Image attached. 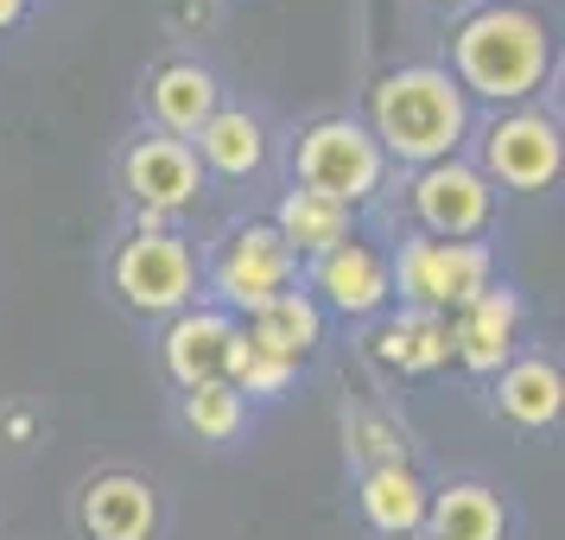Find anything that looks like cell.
Listing matches in <instances>:
<instances>
[{
	"instance_id": "8",
	"label": "cell",
	"mask_w": 565,
	"mask_h": 540,
	"mask_svg": "<svg viewBox=\"0 0 565 540\" xmlns=\"http://www.w3.org/2000/svg\"><path fill=\"white\" fill-rule=\"evenodd\" d=\"M121 184L140 204V216L159 223V216H179V210H191L204 198V166L191 153V140H172V134L147 128L128 147V159H121Z\"/></svg>"
},
{
	"instance_id": "18",
	"label": "cell",
	"mask_w": 565,
	"mask_h": 540,
	"mask_svg": "<svg viewBox=\"0 0 565 540\" xmlns=\"http://www.w3.org/2000/svg\"><path fill=\"white\" fill-rule=\"evenodd\" d=\"M426 502H433V489L413 477L407 464H375L369 477H362V521L375 528V534L401 540V534H419L426 528Z\"/></svg>"
},
{
	"instance_id": "17",
	"label": "cell",
	"mask_w": 565,
	"mask_h": 540,
	"mask_svg": "<svg viewBox=\"0 0 565 540\" xmlns=\"http://www.w3.org/2000/svg\"><path fill=\"white\" fill-rule=\"evenodd\" d=\"M191 140H198L191 147L198 166L216 172V179H255L260 166H267V128H260L248 108H216Z\"/></svg>"
},
{
	"instance_id": "19",
	"label": "cell",
	"mask_w": 565,
	"mask_h": 540,
	"mask_svg": "<svg viewBox=\"0 0 565 540\" xmlns=\"http://www.w3.org/2000/svg\"><path fill=\"white\" fill-rule=\"evenodd\" d=\"M509 528V509H502V496L489 484H445L433 489V502H426V540H502Z\"/></svg>"
},
{
	"instance_id": "6",
	"label": "cell",
	"mask_w": 565,
	"mask_h": 540,
	"mask_svg": "<svg viewBox=\"0 0 565 540\" xmlns=\"http://www.w3.org/2000/svg\"><path fill=\"white\" fill-rule=\"evenodd\" d=\"M299 280V261L286 248L274 223H242V230L223 235V248L210 261V293L230 318H248L260 311L267 299H280L286 286Z\"/></svg>"
},
{
	"instance_id": "15",
	"label": "cell",
	"mask_w": 565,
	"mask_h": 540,
	"mask_svg": "<svg viewBox=\"0 0 565 540\" xmlns=\"http://www.w3.org/2000/svg\"><path fill=\"white\" fill-rule=\"evenodd\" d=\"M242 337L255 343L260 357H280V362H299L324 343V311H318V299L311 293H299V286H286L280 299H267L260 311H248L242 318Z\"/></svg>"
},
{
	"instance_id": "13",
	"label": "cell",
	"mask_w": 565,
	"mask_h": 540,
	"mask_svg": "<svg viewBox=\"0 0 565 540\" xmlns=\"http://www.w3.org/2000/svg\"><path fill=\"white\" fill-rule=\"evenodd\" d=\"M311 293H324L343 318H375L394 299L387 286V255H375L369 242H343L324 261H311Z\"/></svg>"
},
{
	"instance_id": "7",
	"label": "cell",
	"mask_w": 565,
	"mask_h": 540,
	"mask_svg": "<svg viewBox=\"0 0 565 540\" xmlns=\"http://www.w3.org/2000/svg\"><path fill=\"white\" fill-rule=\"evenodd\" d=\"M565 147H559V121L540 115V108H514L495 115L483 128V172L489 184H509V191H546L559 179Z\"/></svg>"
},
{
	"instance_id": "10",
	"label": "cell",
	"mask_w": 565,
	"mask_h": 540,
	"mask_svg": "<svg viewBox=\"0 0 565 540\" xmlns=\"http://www.w3.org/2000/svg\"><path fill=\"white\" fill-rule=\"evenodd\" d=\"M445 325H451V357H458L470 375H495V369L514 362L521 293H514V286H489V293H477L463 311H451Z\"/></svg>"
},
{
	"instance_id": "24",
	"label": "cell",
	"mask_w": 565,
	"mask_h": 540,
	"mask_svg": "<svg viewBox=\"0 0 565 540\" xmlns=\"http://www.w3.org/2000/svg\"><path fill=\"white\" fill-rule=\"evenodd\" d=\"M26 20V0H0V32H13Z\"/></svg>"
},
{
	"instance_id": "20",
	"label": "cell",
	"mask_w": 565,
	"mask_h": 540,
	"mask_svg": "<svg viewBox=\"0 0 565 540\" xmlns=\"http://www.w3.org/2000/svg\"><path fill=\"white\" fill-rule=\"evenodd\" d=\"M495 407L514 426H553L565 407V375L546 357H514L509 369H495Z\"/></svg>"
},
{
	"instance_id": "12",
	"label": "cell",
	"mask_w": 565,
	"mask_h": 540,
	"mask_svg": "<svg viewBox=\"0 0 565 540\" xmlns=\"http://www.w3.org/2000/svg\"><path fill=\"white\" fill-rule=\"evenodd\" d=\"M242 318H230L223 306H184L166 325V369L179 388L198 382H223V357H230V337Z\"/></svg>"
},
{
	"instance_id": "21",
	"label": "cell",
	"mask_w": 565,
	"mask_h": 540,
	"mask_svg": "<svg viewBox=\"0 0 565 540\" xmlns=\"http://www.w3.org/2000/svg\"><path fill=\"white\" fill-rule=\"evenodd\" d=\"M375 362L382 369H401V375H426V369H445L451 362V325L438 311H401L375 331Z\"/></svg>"
},
{
	"instance_id": "16",
	"label": "cell",
	"mask_w": 565,
	"mask_h": 540,
	"mask_svg": "<svg viewBox=\"0 0 565 540\" xmlns=\"http://www.w3.org/2000/svg\"><path fill=\"white\" fill-rule=\"evenodd\" d=\"M274 235L292 248V261H324L331 248L356 242V210H343V204H331V198H318V191L299 184L274 210Z\"/></svg>"
},
{
	"instance_id": "3",
	"label": "cell",
	"mask_w": 565,
	"mask_h": 540,
	"mask_svg": "<svg viewBox=\"0 0 565 540\" xmlns=\"http://www.w3.org/2000/svg\"><path fill=\"white\" fill-rule=\"evenodd\" d=\"M387 286L401 293L407 311H438L451 318L477 293L495 286V255L483 242H433V235H407L401 255L387 261Z\"/></svg>"
},
{
	"instance_id": "14",
	"label": "cell",
	"mask_w": 565,
	"mask_h": 540,
	"mask_svg": "<svg viewBox=\"0 0 565 540\" xmlns=\"http://www.w3.org/2000/svg\"><path fill=\"white\" fill-rule=\"evenodd\" d=\"M147 108H153L159 134L191 140V134L223 108V89H216V77H210L198 57H172V64H159L153 83H147Z\"/></svg>"
},
{
	"instance_id": "26",
	"label": "cell",
	"mask_w": 565,
	"mask_h": 540,
	"mask_svg": "<svg viewBox=\"0 0 565 540\" xmlns=\"http://www.w3.org/2000/svg\"><path fill=\"white\" fill-rule=\"evenodd\" d=\"M401 540H426V534H401Z\"/></svg>"
},
{
	"instance_id": "23",
	"label": "cell",
	"mask_w": 565,
	"mask_h": 540,
	"mask_svg": "<svg viewBox=\"0 0 565 540\" xmlns=\"http://www.w3.org/2000/svg\"><path fill=\"white\" fill-rule=\"evenodd\" d=\"M184 426L204 438V445H230L242 426H248V401L235 394L230 382H198V388H184Z\"/></svg>"
},
{
	"instance_id": "11",
	"label": "cell",
	"mask_w": 565,
	"mask_h": 540,
	"mask_svg": "<svg viewBox=\"0 0 565 540\" xmlns=\"http://www.w3.org/2000/svg\"><path fill=\"white\" fill-rule=\"evenodd\" d=\"M83 534L89 540H153L159 534V496L134 470H108L83 489Z\"/></svg>"
},
{
	"instance_id": "5",
	"label": "cell",
	"mask_w": 565,
	"mask_h": 540,
	"mask_svg": "<svg viewBox=\"0 0 565 540\" xmlns=\"http://www.w3.org/2000/svg\"><path fill=\"white\" fill-rule=\"evenodd\" d=\"M115 293L147 318H179L198 306V255L179 230L166 223H140L115 255Z\"/></svg>"
},
{
	"instance_id": "9",
	"label": "cell",
	"mask_w": 565,
	"mask_h": 540,
	"mask_svg": "<svg viewBox=\"0 0 565 540\" xmlns=\"http://www.w3.org/2000/svg\"><path fill=\"white\" fill-rule=\"evenodd\" d=\"M489 210H495V184L463 159H438L413 172V216H419V235L433 242H477L489 230Z\"/></svg>"
},
{
	"instance_id": "2",
	"label": "cell",
	"mask_w": 565,
	"mask_h": 540,
	"mask_svg": "<svg viewBox=\"0 0 565 540\" xmlns=\"http://www.w3.org/2000/svg\"><path fill=\"white\" fill-rule=\"evenodd\" d=\"M553 71L546 20L527 7H483L451 32V77L470 103H527Z\"/></svg>"
},
{
	"instance_id": "4",
	"label": "cell",
	"mask_w": 565,
	"mask_h": 540,
	"mask_svg": "<svg viewBox=\"0 0 565 540\" xmlns=\"http://www.w3.org/2000/svg\"><path fill=\"white\" fill-rule=\"evenodd\" d=\"M382 179H387V159L356 115H324V121H311L299 134V184L306 191L356 210L382 191Z\"/></svg>"
},
{
	"instance_id": "22",
	"label": "cell",
	"mask_w": 565,
	"mask_h": 540,
	"mask_svg": "<svg viewBox=\"0 0 565 540\" xmlns=\"http://www.w3.org/2000/svg\"><path fill=\"white\" fill-rule=\"evenodd\" d=\"M223 382H230L242 401H280L286 388L299 382V369H292V362H280V357H260L255 343L242 337V325H235L230 357H223Z\"/></svg>"
},
{
	"instance_id": "1",
	"label": "cell",
	"mask_w": 565,
	"mask_h": 540,
	"mask_svg": "<svg viewBox=\"0 0 565 540\" xmlns=\"http://www.w3.org/2000/svg\"><path fill=\"white\" fill-rule=\"evenodd\" d=\"M382 159H401L413 172H426L438 159H458L470 134V96L445 64H401L369 89V121Z\"/></svg>"
},
{
	"instance_id": "25",
	"label": "cell",
	"mask_w": 565,
	"mask_h": 540,
	"mask_svg": "<svg viewBox=\"0 0 565 540\" xmlns=\"http://www.w3.org/2000/svg\"><path fill=\"white\" fill-rule=\"evenodd\" d=\"M438 7H463V0H438Z\"/></svg>"
}]
</instances>
